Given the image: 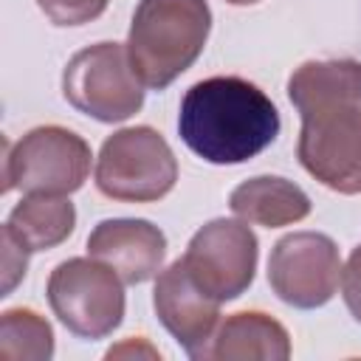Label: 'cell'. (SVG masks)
Segmentation results:
<instances>
[{
	"mask_svg": "<svg viewBox=\"0 0 361 361\" xmlns=\"http://www.w3.org/2000/svg\"><path fill=\"white\" fill-rule=\"evenodd\" d=\"M220 305L223 302H217L192 279L180 257L155 276V288H152L155 316L189 358L206 361V350L220 324Z\"/></svg>",
	"mask_w": 361,
	"mask_h": 361,
	"instance_id": "10",
	"label": "cell"
},
{
	"mask_svg": "<svg viewBox=\"0 0 361 361\" xmlns=\"http://www.w3.org/2000/svg\"><path fill=\"white\" fill-rule=\"evenodd\" d=\"M96 189L118 203H155L178 183V158L149 124L121 127L102 141L93 166Z\"/></svg>",
	"mask_w": 361,
	"mask_h": 361,
	"instance_id": "3",
	"label": "cell"
},
{
	"mask_svg": "<svg viewBox=\"0 0 361 361\" xmlns=\"http://www.w3.org/2000/svg\"><path fill=\"white\" fill-rule=\"evenodd\" d=\"M296 158L330 192L361 195V104H338L302 116Z\"/></svg>",
	"mask_w": 361,
	"mask_h": 361,
	"instance_id": "8",
	"label": "cell"
},
{
	"mask_svg": "<svg viewBox=\"0 0 361 361\" xmlns=\"http://www.w3.org/2000/svg\"><path fill=\"white\" fill-rule=\"evenodd\" d=\"M54 355V327L34 307H8L0 316L3 361H48Z\"/></svg>",
	"mask_w": 361,
	"mask_h": 361,
	"instance_id": "16",
	"label": "cell"
},
{
	"mask_svg": "<svg viewBox=\"0 0 361 361\" xmlns=\"http://www.w3.org/2000/svg\"><path fill=\"white\" fill-rule=\"evenodd\" d=\"M124 353H135V355H138V353H147L149 358H161V353H158V350H152L141 336H138V341H135V338H127L124 344H118V347L107 350V358H113V355H124Z\"/></svg>",
	"mask_w": 361,
	"mask_h": 361,
	"instance_id": "20",
	"label": "cell"
},
{
	"mask_svg": "<svg viewBox=\"0 0 361 361\" xmlns=\"http://www.w3.org/2000/svg\"><path fill=\"white\" fill-rule=\"evenodd\" d=\"M288 99L299 116L338 104H361L358 59H307L288 76Z\"/></svg>",
	"mask_w": 361,
	"mask_h": 361,
	"instance_id": "13",
	"label": "cell"
},
{
	"mask_svg": "<svg viewBox=\"0 0 361 361\" xmlns=\"http://www.w3.org/2000/svg\"><path fill=\"white\" fill-rule=\"evenodd\" d=\"M76 228V206L68 195H23L8 212L3 231L28 254L62 245Z\"/></svg>",
	"mask_w": 361,
	"mask_h": 361,
	"instance_id": "15",
	"label": "cell"
},
{
	"mask_svg": "<svg viewBox=\"0 0 361 361\" xmlns=\"http://www.w3.org/2000/svg\"><path fill=\"white\" fill-rule=\"evenodd\" d=\"M285 361L290 358V336L279 319L262 310H237L226 316L206 350V361Z\"/></svg>",
	"mask_w": 361,
	"mask_h": 361,
	"instance_id": "12",
	"label": "cell"
},
{
	"mask_svg": "<svg viewBox=\"0 0 361 361\" xmlns=\"http://www.w3.org/2000/svg\"><path fill=\"white\" fill-rule=\"evenodd\" d=\"M85 248L107 262L124 285H141L164 271L166 234L144 217H107L93 226Z\"/></svg>",
	"mask_w": 361,
	"mask_h": 361,
	"instance_id": "11",
	"label": "cell"
},
{
	"mask_svg": "<svg viewBox=\"0 0 361 361\" xmlns=\"http://www.w3.org/2000/svg\"><path fill=\"white\" fill-rule=\"evenodd\" d=\"M209 31L206 0H138L124 45L144 87L166 90L186 73L203 54Z\"/></svg>",
	"mask_w": 361,
	"mask_h": 361,
	"instance_id": "2",
	"label": "cell"
},
{
	"mask_svg": "<svg viewBox=\"0 0 361 361\" xmlns=\"http://www.w3.org/2000/svg\"><path fill=\"white\" fill-rule=\"evenodd\" d=\"M45 299L59 324L85 341L107 338L124 322V279L96 257H68L48 274Z\"/></svg>",
	"mask_w": 361,
	"mask_h": 361,
	"instance_id": "5",
	"label": "cell"
},
{
	"mask_svg": "<svg viewBox=\"0 0 361 361\" xmlns=\"http://www.w3.org/2000/svg\"><path fill=\"white\" fill-rule=\"evenodd\" d=\"M39 11L59 28H76L104 14L110 0H37Z\"/></svg>",
	"mask_w": 361,
	"mask_h": 361,
	"instance_id": "17",
	"label": "cell"
},
{
	"mask_svg": "<svg viewBox=\"0 0 361 361\" xmlns=\"http://www.w3.org/2000/svg\"><path fill=\"white\" fill-rule=\"evenodd\" d=\"M228 6H254V3H259V0H226Z\"/></svg>",
	"mask_w": 361,
	"mask_h": 361,
	"instance_id": "21",
	"label": "cell"
},
{
	"mask_svg": "<svg viewBox=\"0 0 361 361\" xmlns=\"http://www.w3.org/2000/svg\"><path fill=\"white\" fill-rule=\"evenodd\" d=\"M341 265L333 237L322 231H290L271 248L268 285L285 305L296 310H316L336 296Z\"/></svg>",
	"mask_w": 361,
	"mask_h": 361,
	"instance_id": "9",
	"label": "cell"
},
{
	"mask_svg": "<svg viewBox=\"0 0 361 361\" xmlns=\"http://www.w3.org/2000/svg\"><path fill=\"white\" fill-rule=\"evenodd\" d=\"M144 82L130 65L124 42H93L76 51L62 71L65 102L102 124L133 118L144 107Z\"/></svg>",
	"mask_w": 361,
	"mask_h": 361,
	"instance_id": "6",
	"label": "cell"
},
{
	"mask_svg": "<svg viewBox=\"0 0 361 361\" xmlns=\"http://www.w3.org/2000/svg\"><path fill=\"white\" fill-rule=\"evenodd\" d=\"M279 127V110L271 96L243 76L200 79L178 107L180 141L214 166H237L257 158L276 141Z\"/></svg>",
	"mask_w": 361,
	"mask_h": 361,
	"instance_id": "1",
	"label": "cell"
},
{
	"mask_svg": "<svg viewBox=\"0 0 361 361\" xmlns=\"http://www.w3.org/2000/svg\"><path fill=\"white\" fill-rule=\"evenodd\" d=\"M228 209L251 226L282 228L302 223L313 206L299 183L282 175H254L231 189Z\"/></svg>",
	"mask_w": 361,
	"mask_h": 361,
	"instance_id": "14",
	"label": "cell"
},
{
	"mask_svg": "<svg viewBox=\"0 0 361 361\" xmlns=\"http://www.w3.org/2000/svg\"><path fill=\"white\" fill-rule=\"evenodd\" d=\"M180 259L206 293L217 302H231L240 299L257 276L259 240L251 223L240 217H214L192 234Z\"/></svg>",
	"mask_w": 361,
	"mask_h": 361,
	"instance_id": "7",
	"label": "cell"
},
{
	"mask_svg": "<svg viewBox=\"0 0 361 361\" xmlns=\"http://www.w3.org/2000/svg\"><path fill=\"white\" fill-rule=\"evenodd\" d=\"M3 186L23 195H73L85 186L93 164L90 144L62 124H39L14 144L3 141Z\"/></svg>",
	"mask_w": 361,
	"mask_h": 361,
	"instance_id": "4",
	"label": "cell"
},
{
	"mask_svg": "<svg viewBox=\"0 0 361 361\" xmlns=\"http://www.w3.org/2000/svg\"><path fill=\"white\" fill-rule=\"evenodd\" d=\"M341 299L350 310V316L361 324V245L353 248V254L347 257V262L341 265Z\"/></svg>",
	"mask_w": 361,
	"mask_h": 361,
	"instance_id": "19",
	"label": "cell"
},
{
	"mask_svg": "<svg viewBox=\"0 0 361 361\" xmlns=\"http://www.w3.org/2000/svg\"><path fill=\"white\" fill-rule=\"evenodd\" d=\"M0 245H3V293L0 296H8L25 279L31 254L23 245H17L11 240V234H6V231H0Z\"/></svg>",
	"mask_w": 361,
	"mask_h": 361,
	"instance_id": "18",
	"label": "cell"
}]
</instances>
